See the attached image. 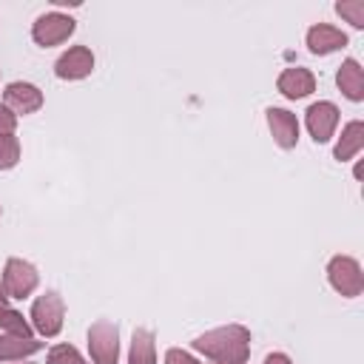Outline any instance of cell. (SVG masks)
Masks as SVG:
<instances>
[{
	"instance_id": "2",
	"label": "cell",
	"mask_w": 364,
	"mask_h": 364,
	"mask_svg": "<svg viewBox=\"0 0 364 364\" xmlns=\"http://www.w3.org/2000/svg\"><path fill=\"white\" fill-rule=\"evenodd\" d=\"M65 321V301L57 290H46L43 296L34 299L31 304V327L43 336V338H54L60 336Z\"/></svg>"
},
{
	"instance_id": "13",
	"label": "cell",
	"mask_w": 364,
	"mask_h": 364,
	"mask_svg": "<svg viewBox=\"0 0 364 364\" xmlns=\"http://www.w3.org/2000/svg\"><path fill=\"white\" fill-rule=\"evenodd\" d=\"M336 85L338 91L350 100V102H361L364 100V68L355 57H347L338 71H336Z\"/></svg>"
},
{
	"instance_id": "23",
	"label": "cell",
	"mask_w": 364,
	"mask_h": 364,
	"mask_svg": "<svg viewBox=\"0 0 364 364\" xmlns=\"http://www.w3.org/2000/svg\"><path fill=\"white\" fill-rule=\"evenodd\" d=\"M264 364H293V361L287 353H270V355H264Z\"/></svg>"
},
{
	"instance_id": "17",
	"label": "cell",
	"mask_w": 364,
	"mask_h": 364,
	"mask_svg": "<svg viewBox=\"0 0 364 364\" xmlns=\"http://www.w3.org/2000/svg\"><path fill=\"white\" fill-rule=\"evenodd\" d=\"M0 330H3V333H11V336L34 338V336H31V324L23 318V313H17V310H11V307H3V310H0Z\"/></svg>"
},
{
	"instance_id": "18",
	"label": "cell",
	"mask_w": 364,
	"mask_h": 364,
	"mask_svg": "<svg viewBox=\"0 0 364 364\" xmlns=\"http://www.w3.org/2000/svg\"><path fill=\"white\" fill-rule=\"evenodd\" d=\"M20 162V139L14 134H0V171H11Z\"/></svg>"
},
{
	"instance_id": "22",
	"label": "cell",
	"mask_w": 364,
	"mask_h": 364,
	"mask_svg": "<svg viewBox=\"0 0 364 364\" xmlns=\"http://www.w3.org/2000/svg\"><path fill=\"white\" fill-rule=\"evenodd\" d=\"M14 128H17V117L0 102V134H14Z\"/></svg>"
},
{
	"instance_id": "12",
	"label": "cell",
	"mask_w": 364,
	"mask_h": 364,
	"mask_svg": "<svg viewBox=\"0 0 364 364\" xmlns=\"http://www.w3.org/2000/svg\"><path fill=\"white\" fill-rule=\"evenodd\" d=\"M344 46H347V34L341 28L330 26V23H316V26L307 28V48L313 54H318V57L333 54V51H338Z\"/></svg>"
},
{
	"instance_id": "19",
	"label": "cell",
	"mask_w": 364,
	"mask_h": 364,
	"mask_svg": "<svg viewBox=\"0 0 364 364\" xmlns=\"http://www.w3.org/2000/svg\"><path fill=\"white\" fill-rule=\"evenodd\" d=\"M336 14L344 17L353 28H364V0H341L336 3Z\"/></svg>"
},
{
	"instance_id": "21",
	"label": "cell",
	"mask_w": 364,
	"mask_h": 364,
	"mask_svg": "<svg viewBox=\"0 0 364 364\" xmlns=\"http://www.w3.org/2000/svg\"><path fill=\"white\" fill-rule=\"evenodd\" d=\"M165 364H199L191 353H185V350H179V347H171L168 353H165Z\"/></svg>"
},
{
	"instance_id": "24",
	"label": "cell",
	"mask_w": 364,
	"mask_h": 364,
	"mask_svg": "<svg viewBox=\"0 0 364 364\" xmlns=\"http://www.w3.org/2000/svg\"><path fill=\"white\" fill-rule=\"evenodd\" d=\"M3 307H9V296H6V290H3V284H0V310Z\"/></svg>"
},
{
	"instance_id": "16",
	"label": "cell",
	"mask_w": 364,
	"mask_h": 364,
	"mask_svg": "<svg viewBox=\"0 0 364 364\" xmlns=\"http://www.w3.org/2000/svg\"><path fill=\"white\" fill-rule=\"evenodd\" d=\"M128 364H156V341L148 327H136L131 336Z\"/></svg>"
},
{
	"instance_id": "3",
	"label": "cell",
	"mask_w": 364,
	"mask_h": 364,
	"mask_svg": "<svg viewBox=\"0 0 364 364\" xmlns=\"http://www.w3.org/2000/svg\"><path fill=\"white\" fill-rule=\"evenodd\" d=\"M327 282L344 299H355L364 293V273H361L358 259L353 256H333L327 262Z\"/></svg>"
},
{
	"instance_id": "25",
	"label": "cell",
	"mask_w": 364,
	"mask_h": 364,
	"mask_svg": "<svg viewBox=\"0 0 364 364\" xmlns=\"http://www.w3.org/2000/svg\"><path fill=\"white\" fill-rule=\"evenodd\" d=\"M0 216H3V208H0Z\"/></svg>"
},
{
	"instance_id": "6",
	"label": "cell",
	"mask_w": 364,
	"mask_h": 364,
	"mask_svg": "<svg viewBox=\"0 0 364 364\" xmlns=\"http://www.w3.org/2000/svg\"><path fill=\"white\" fill-rule=\"evenodd\" d=\"M77 23L74 17L63 14V11H46L40 14L34 23H31V40L40 46V48H51V46H60L65 43L71 34H74Z\"/></svg>"
},
{
	"instance_id": "15",
	"label": "cell",
	"mask_w": 364,
	"mask_h": 364,
	"mask_svg": "<svg viewBox=\"0 0 364 364\" xmlns=\"http://www.w3.org/2000/svg\"><path fill=\"white\" fill-rule=\"evenodd\" d=\"M40 350H43V341H37V338H23V336H11V333L0 336V364L23 361L26 355H34Z\"/></svg>"
},
{
	"instance_id": "20",
	"label": "cell",
	"mask_w": 364,
	"mask_h": 364,
	"mask_svg": "<svg viewBox=\"0 0 364 364\" xmlns=\"http://www.w3.org/2000/svg\"><path fill=\"white\" fill-rule=\"evenodd\" d=\"M46 361L48 364H85V358L80 355V350L71 347V344H54L48 350V358Z\"/></svg>"
},
{
	"instance_id": "7",
	"label": "cell",
	"mask_w": 364,
	"mask_h": 364,
	"mask_svg": "<svg viewBox=\"0 0 364 364\" xmlns=\"http://www.w3.org/2000/svg\"><path fill=\"white\" fill-rule=\"evenodd\" d=\"M304 122H307V131H310V136H313L316 145L330 142L333 134H336V128H338V108H336V102H330V100L313 102L304 111Z\"/></svg>"
},
{
	"instance_id": "8",
	"label": "cell",
	"mask_w": 364,
	"mask_h": 364,
	"mask_svg": "<svg viewBox=\"0 0 364 364\" xmlns=\"http://www.w3.org/2000/svg\"><path fill=\"white\" fill-rule=\"evenodd\" d=\"M3 105L17 117V114H34L43 108V91L34 85V82H23V80H14L6 85L3 91Z\"/></svg>"
},
{
	"instance_id": "14",
	"label": "cell",
	"mask_w": 364,
	"mask_h": 364,
	"mask_svg": "<svg viewBox=\"0 0 364 364\" xmlns=\"http://www.w3.org/2000/svg\"><path fill=\"white\" fill-rule=\"evenodd\" d=\"M361 148H364V122L361 119H353V122H347L341 128V136H338V142L333 148V156L338 162H347V159L358 156Z\"/></svg>"
},
{
	"instance_id": "11",
	"label": "cell",
	"mask_w": 364,
	"mask_h": 364,
	"mask_svg": "<svg viewBox=\"0 0 364 364\" xmlns=\"http://www.w3.org/2000/svg\"><path fill=\"white\" fill-rule=\"evenodd\" d=\"M276 88L287 100H301V97H307V94L316 91V74L310 68H301V65L284 68L279 74V80H276Z\"/></svg>"
},
{
	"instance_id": "26",
	"label": "cell",
	"mask_w": 364,
	"mask_h": 364,
	"mask_svg": "<svg viewBox=\"0 0 364 364\" xmlns=\"http://www.w3.org/2000/svg\"><path fill=\"white\" fill-rule=\"evenodd\" d=\"M23 364H26V361H23Z\"/></svg>"
},
{
	"instance_id": "1",
	"label": "cell",
	"mask_w": 364,
	"mask_h": 364,
	"mask_svg": "<svg viewBox=\"0 0 364 364\" xmlns=\"http://www.w3.org/2000/svg\"><path fill=\"white\" fill-rule=\"evenodd\" d=\"M196 353H202L210 364H247L250 355V330L245 324H225L208 330L191 341Z\"/></svg>"
},
{
	"instance_id": "10",
	"label": "cell",
	"mask_w": 364,
	"mask_h": 364,
	"mask_svg": "<svg viewBox=\"0 0 364 364\" xmlns=\"http://www.w3.org/2000/svg\"><path fill=\"white\" fill-rule=\"evenodd\" d=\"M264 117H267V128H270L273 142H276L279 148H284V151L296 148V142H299V119H296V114L287 111V108L270 105V108L264 111Z\"/></svg>"
},
{
	"instance_id": "4",
	"label": "cell",
	"mask_w": 364,
	"mask_h": 364,
	"mask_svg": "<svg viewBox=\"0 0 364 364\" xmlns=\"http://www.w3.org/2000/svg\"><path fill=\"white\" fill-rule=\"evenodd\" d=\"M88 353L94 364H119V327L111 318H97L88 327Z\"/></svg>"
},
{
	"instance_id": "9",
	"label": "cell",
	"mask_w": 364,
	"mask_h": 364,
	"mask_svg": "<svg viewBox=\"0 0 364 364\" xmlns=\"http://www.w3.org/2000/svg\"><path fill=\"white\" fill-rule=\"evenodd\" d=\"M94 71V54L88 46H71L54 63V74L60 80H85Z\"/></svg>"
},
{
	"instance_id": "5",
	"label": "cell",
	"mask_w": 364,
	"mask_h": 364,
	"mask_svg": "<svg viewBox=\"0 0 364 364\" xmlns=\"http://www.w3.org/2000/svg\"><path fill=\"white\" fill-rule=\"evenodd\" d=\"M37 284H40V273H37V267L31 262H26L20 256L6 259V267H3V290H6L9 299L23 301V299H28L37 290Z\"/></svg>"
}]
</instances>
